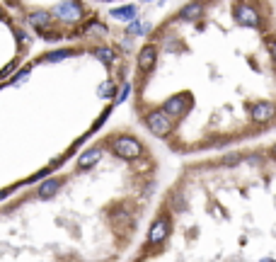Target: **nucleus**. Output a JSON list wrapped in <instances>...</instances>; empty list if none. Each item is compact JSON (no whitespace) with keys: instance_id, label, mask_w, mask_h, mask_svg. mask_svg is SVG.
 Instances as JSON below:
<instances>
[{"instance_id":"nucleus-1","label":"nucleus","mask_w":276,"mask_h":262,"mask_svg":"<svg viewBox=\"0 0 276 262\" xmlns=\"http://www.w3.org/2000/svg\"><path fill=\"white\" fill-rule=\"evenodd\" d=\"M146 129L167 138L203 117V131L276 124V10L272 0H189L150 32L136 58Z\"/></svg>"},{"instance_id":"nucleus-2","label":"nucleus","mask_w":276,"mask_h":262,"mask_svg":"<svg viewBox=\"0 0 276 262\" xmlns=\"http://www.w3.org/2000/svg\"><path fill=\"white\" fill-rule=\"evenodd\" d=\"M167 226H170V221H167L165 216H160L155 224H153V231H150V243H160L163 238L167 236Z\"/></svg>"}]
</instances>
